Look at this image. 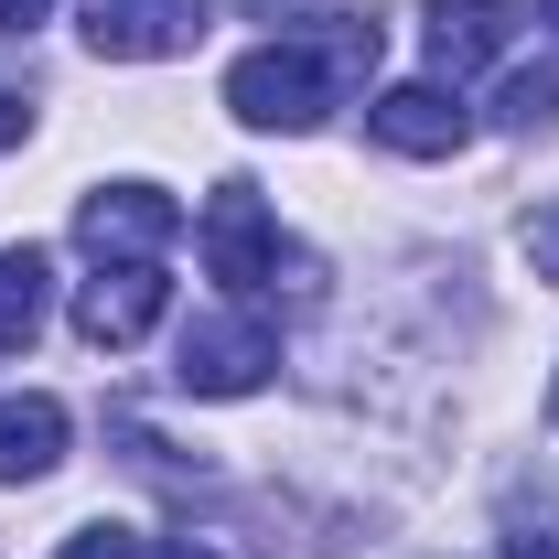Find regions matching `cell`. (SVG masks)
<instances>
[{"label": "cell", "mask_w": 559, "mask_h": 559, "mask_svg": "<svg viewBox=\"0 0 559 559\" xmlns=\"http://www.w3.org/2000/svg\"><path fill=\"white\" fill-rule=\"evenodd\" d=\"M366 140L399 151V162H452V151L474 140V119H463L452 86H388V97L366 108Z\"/></svg>", "instance_id": "obj_7"}, {"label": "cell", "mask_w": 559, "mask_h": 559, "mask_svg": "<svg viewBox=\"0 0 559 559\" xmlns=\"http://www.w3.org/2000/svg\"><path fill=\"white\" fill-rule=\"evenodd\" d=\"M506 559H559V516L549 506H527V495L506 506Z\"/></svg>", "instance_id": "obj_12"}, {"label": "cell", "mask_w": 559, "mask_h": 559, "mask_svg": "<svg viewBox=\"0 0 559 559\" xmlns=\"http://www.w3.org/2000/svg\"><path fill=\"white\" fill-rule=\"evenodd\" d=\"M495 119H506V130H549L559 119V66H516L506 97H495Z\"/></svg>", "instance_id": "obj_11"}, {"label": "cell", "mask_w": 559, "mask_h": 559, "mask_svg": "<svg viewBox=\"0 0 559 559\" xmlns=\"http://www.w3.org/2000/svg\"><path fill=\"white\" fill-rule=\"evenodd\" d=\"M506 0H430V66L441 75H474V66H495L506 55Z\"/></svg>", "instance_id": "obj_9"}, {"label": "cell", "mask_w": 559, "mask_h": 559, "mask_svg": "<svg viewBox=\"0 0 559 559\" xmlns=\"http://www.w3.org/2000/svg\"><path fill=\"white\" fill-rule=\"evenodd\" d=\"M22 140V86H0V151Z\"/></svg>", "instance_id": "obj_17"}, {"label": "cell", "mask_w": 559, "mask_h": 559, "mask_svg": "<svg viewBox=\"0 0 559 559\" xmlns=\"http://www.w3.org/2000/svg\"><path fill=\"white\" fill-rule=\"evenodd\" d=\"M55 559H140V527H75Z\"/></svg>", "instance_id": "obj_13"}, {"label": "cell", "mask_w": 559, "mask_h": 559, "mask_svg": "<svg viewBox=\"0 0 559 559\" xmlns=\"http://www.w3.org/2000/svg\"><path fill=\"white\" fill-rule=\"evenodd\" d=\"M549 409H559V377H549Z\"/></svg>", "instance_id": "obj_19"}, {"label": "cell", "mask_w": 559, "mask_h": 559, "mask_svg": "<svg viewBox=\"0 0 559 559\" xmlns=\"http://www.w3.org/2000/svg\"><path fill=\"white\" fill-rule=\"evenodd\" d=\"M44 11H55V0H0V33H33Z\"/></svg>", "instance_id": "obj_16"}, {"label": "cell", "mask_w": 559, "mask_h": 559, "mask_svg": "<svg viewBox=\"0 0 559 559\" xmlns=\"http://www.w3.org/2000/svg\"><path fill=\"white\" fill-rule=\"evenodd\" d=\"M162 301H173V280L151 270V259H97V280L75 290V334L97 355H119V345H140L162 323Z\"/></svg>", "instance_id": "obj_4"}, {"label": "cell", "mask_w": 559, "mask_h": 559, "mask_svg": "<svg viewBox=\"0 0 559 559\" xmlns=\"http://www.w3.org/2000/svg\"><path fill=\"white\" fill-rule=\"evenodd\" d=\"M538 22H549V33H559V0H538Z\"/></svg>", "instance_id": "obj_18"}, {"label": "cell", "mask_w": 559, "mask_h": 559, "mask_svg": "<svg viewBox=\"0 0 559 559\" xmlns=\"http://www.w3.org/2000/svg\"><path fill=\"white\" fill-rule=\"evenodd\" d=\"M205 270L248 301V290H270L280 270V226L270 205H259V183H215V205H205Z\"/></svg>", "instance_id": "obj_5"}, {"label": "cell", "mask_w": 559, "mask_h": 559, "mask_svg": "<svg viewBox=\"0 0 559 559\" xmlns=\"http://www.w3.org/2000/svg\"><path fill=\"white\" fill-rule=\"evenodd\" d=\"M55 463H66V399H44V388L0 399V485H44Z\"/></svg>", "instance_id": "obj_8"}, {"label": "cell", "mask_w": 559, "mask_h": 559, "mask_svg": "<svg viewBox=\"0 0 559 559\" xmlns=\"http://www.w3.org/2000/svg\"><path fill=\"white\" fill-rule=\"evenodd\" d=\"M55 312V259L44 248H0V355H22Z\"/></svg>", "instance_id": "obj_10"}, {"label": "cell", "mask_w": 559, "mask_h": 559, "mask_svg": "<svg viewBox=\"0 0 559 559\" xmlns=\"http://www.w3.org/2000/svg\"><path fill=\"white\" fill-rule=\"evenodd\" d=\"M75 237H86L97 259H162V248L183 237V205H173L162 183H108V194L75 205Z\"/></svg>", "instance_id": "obj_6"}, {"label": "cell", "mask_w": 559, "mask_h": 559, "mask_svg": "<svg viewBox=\"0 0 559 559\" xmlns=\"http://www.w3.org/2000/svg\"><path fill=\"white\" fill-rule=\"evenodd\" d=\"M140 559H215L205 538H140Z\"/></svg>", "instance_id": "obj_15"}, {"label": "cell", "mask_w": 559, "mask_h": 559, "mask_svg": "<svg viewBox=\"0 0 559 559\" xmlns=\"http://www.w3.org/2000/svg\"><path fill=\"white\" fill-rule=\"evenodd\" d=\"M377 66V11H334L323 44H259L226 66V108L248 130H323V108Z\"/></svg>", "instance_id": "obj_1"}, {"label": "cell", "mask_w": 559, "mask_h": 559, "mask_svg": "<svg viewBox=\"0 0 559 559\" xmlns=\"http://www.w3.org/2000/svg\"><path fill=\"white\" fill-rule=\"evenodd\" d=\"M215 11L205 0H86V44L108 66H162V55H194Z\"/></svg>", "instance_id": "obj_3"}, {"label": "cell", "mask_w": 559, "mask_h": 559, "mask_svg": "<svg viewBox=\"0 0 559 559\" xmlns=\"http://www.w3.org/2000/svg\"><path fill=\"white\" fill-rule=\"evenodd\" d=\"M527 270L559 290V205H538V215H527Z\"/></svg>", "instance_id": "obj_14"}, {"label": "cell", "mask_w": 559, "mask_h": 559, "mask_svg": "<svg viewBox=\"0 0 559 559\" xmlns=\"http://www.w3.org/2000/svg\"><path fill=\"white\" fill-rule=\"evenodd\" d=\"M270 366H280V334L237 301V312L183 323V345H173V388H183V399H248V388H270Z\"/></svg>", "instance_id": "obj_2"}]
</instances>
